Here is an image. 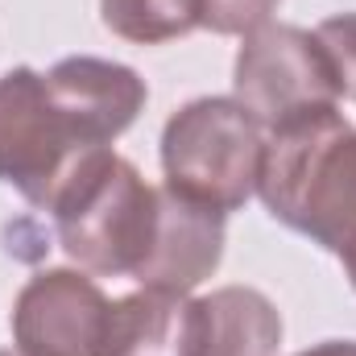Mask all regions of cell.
Returning <instances> with one entry per match:
<instances>
[{
	"instance_id": "1",
	"label": "cell",
	"mask_w": 356,
	"mask_h": 356,
	"mask_svg": "<svg viewBox=\"0 0 356 356\" xmlns=\"http://www.w3.org/2000/svg\"><path fill=\"white\" fill-rule=\"evenodd\" d=\"M257 195L273 220L348 257L356 249V129L336 108L269 129Z\"/></svg>"
},
{
	"instance_id": "10",
	"label": "cell",
	"mask_w": 356,
	"mask_h": 356,
	"mask_svg": "<svg viewBox=\"0 0 356 356\" xmlns=\"http://www.w3.org/2000/svg\"><path fill=\"white\" fill-rule=\"evenodd\" d=\"M104 25L137 46H162L199 29V0H99Z\"/></svg>"
},
{
	"instance_id": "12",
	"label": "cell",
	"mask_w": 356,
	"mask_h": 356,
	"mask_svg": "<svg viewBox=\"0 0 356 356\" xmlns=\"http://www.w3.org/2000/svg\"><path fill=\"white\" fill-rule=\"evenodd\" d=\"M315 38L323 42L332 67H336V79H340V95H348L356 104V13H340V17H327Z\"/></svg>"
},
{
	"instance_id": "11",
	"label": "cell",
	"mask_w": 356,
	"mask_h": 356,
	"mask_svg": "<svg viewBox=\"0 0 356 356\" xmlns=\"http://www.w3.org/2000/svg\"><path fill=\"white\" fill-rule=\"evenodd\" d=\"M277 13V0H199V25L224 38H245Z\"/></svg>"
},
{
	"instance_id": "9",
	"label": "cell",
	"mask_w": 356,
	"mask_h": 356,
	"mask_svg": "<svg viewBox=\"0 0 356 356\" xmlns=\"http://www.w3.org/2000/svg\"><path fill=\"white\" fill-rule=\"evenodd\" d=\"M282 315L261 290L224 286L199 298V356H277Z\"/></svg>"
},
{
	"instance_id": "3",
	"label": "cell",
	"mask_w": 356,
	"mask_h": 356,
	"mask_svg": "<svg viewBox=\"0 0 356 356\" xmlns=\"http://www.w3.org/2000/svg\"><path fill=\"white\" fill-rule=\"evenodd\" d=\"M108 141L83 112L33 67L0 75V182L17 186L33 207H54L63 186Z\"/></svg>"
},
{
	"instance_id": "4",
	"label": "cell",
	"mask_w": 356,
	"mask_h": 356,
	"mask_svg": "<svg viewBox=\"0 0 356 356\" xmlns=\"http://www.w3.org/2000/svg\"><path fill=\"white\" fill-rule=\"evenodd\" d=\"M266 141V124L241 99H191L166 120L162 133L166 186L228 216L257 195Z\"/></svg>"
},
{
	"instance_id": "2",
	"label": "cell",
	"mask_w": 356,
	"mask_h": 356,
	"mask_svg": "<svg viewBox=\"0 0 356 356\" xmlns=\"http://www.w3.org/2000/svg\"><path fill=\"white\" fill-rule=\"evenodd\" d=\"M50 211L71 261L99 277H137L154 245L158 186L120 154L99 149L75 170Z\"/></svg>"
},
{
	"instance_id": "5",
	"label": "cell",
	"mask_w": 356,
	"mask_h": 356,
	"mask_svg": "<svg viewBox=\"0 0 356 356\" xmlns=\"http://www.w3.org/2000/svg\"><path fill=\"white\" fill-rule=\"evenodd\" d=\"M232 99H241L266 129L340 104V79L323 42L298 25L273 21L245 33L232 67Z\"/></svg>"
},
{
	"instance_id": "15",
	"label": "cell",
	"mask_w": 356,
	"mask_h": 356,
	"mask_svg": "<svg viewBox=\"0 0 356 356\" xmlns=\"http://www.w3.org/2000/svg\"><path fill=\"white\" fill-rule=\"evenodd\" d=\"M0 356H25V353H21V348H17V353H13V348H0Z\"/></svg>"
},
{
	"instance_id": "8",
	"label": "cell",
	"mask_w": 356,
	"mask_h": 356,
	"mask_svg": "<svg viewBox=\"0 0 356 356\" xmlns=\"http://www.w3.org/2000/svg\"><path fill=\"white\" fill-rule=\"evenodd\" d=\"M91 356H199V298L141 286L108 302Z\"/></svg>"
},
{
	"instance_id": "7",
	"label": "cell",
	"mask_w": 356,
	"mask_h": 356,
	"mask_svg": "<svg viewBox=\"0 0 356 356\" xmlns=\"http://www.w3.org/2000/svg\"><path fill=\"white\" fill-rule=\"evenodd\" d=\"M224 257V211L195 203L170 186H158V224L145 266L133 282L154 290L191 294L199 282H207Z\"/></svg>"
},
{
	"instance_id": "6",
	"label": "cell",
	"mask_w": 356,
	"mask_h": 356,
	"mask_svg": "<svg viewBox=\"0 0 356 356\" xmlns=\"http://www.w3.org/2000/svg\"><path fill=\"white\" fill-rule=\"evenodd\" d=\"M108 315L104 290L79 269H38L13 302V340L25 356H91Z\"/></svg>"
},
{
	"instance_id": "13",
	"label": "cell",
	"mask_w": 356,
	"mask_h": 356,
	"mask_svg": "<svg viewBox=\"0 0 356 356\" xmlns=\"http://www.w3.org/2000/svg\"><path fill=\"white\" fill-rule=\"evenodd\" d=\"M294 356H356V340H323L307 353H294Z\"/></svg>"
},
{
	"instance_id": "14",
	"label": "cell",
	"mask_w": 356,
	"mask_h": 356,
	"mask_svg": "<svg viewBox=\"0 0 356 356\" xmlns=\"http://www.w3.org/2000/svg\"><path fill=\"white\" fill-rule=\"evenodd\" d=\"M340 261H344V269H348V282L356 286V249L348 253V257H340Z\"/></svg>"
}]
</instances>
